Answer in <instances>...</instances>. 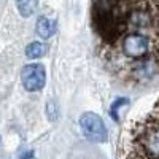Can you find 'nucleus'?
<instances>
[{"mask_svg": "<svg viewBox=\"0 0 159 159\" xmlns=\"http://www.w3.org/2000/svg\"><path fill=\"white\" fill-rule=\"evenodd\" d=\"M129 11L127 0H94L92 21L105 42L113 43L129 30Z\"/></svg>", "mask_w": 159, "mask_h": 159, "instance_id": "nucleus-1", "label": "nucleus"}, {"mask_svg": "<svg viewBox=\"0 0 159 159\" xmlns=\"http://www.w3.org/2000/svg\"><path fill=\"white\" fill-rule=\"evenodd\" d=\"M123 51L130 59L148 57L151 51V40L140 32H130L123 38Z\"/></svg>", "mask_w": 159, "mask_h": 159, "instance_id": "nucleus-2", "label": "nucleus"}, {"mask_svg": "<svg viewBox=\"0 0 159 159\" xmlns=\"http://www.w3.org/2000/svg\"><path fill=\"white\" fill-rule=\"evenodd\" d=\"M80 127H81L83 135L91 142L100 143V142H105L108 137V132H107V127H105L103 119L96 113L81 115V118H80Z\"/></svg>", "mask_w": 159, "mask_h": 159, "instance_id": "nucleus-3", "label": "nucleus"}, {"mask_svg": "<svg viewBox=\"0 0 159 159\" xmlns=\"http://www.w3.org/2000/svg\"><path fill=\"white\" fill-rule=\"evenodd\" d=\"M157 73H159V57L156 54L154 57L148 56L143 59H135L130 64L127 76L135 80V81H148Z\"/></svg>", "mask_w": 159, "mask_h": 159, "instance_id": "nucleus-4", "label": "nucleus"}, {"mask_svg": "<svg viewBox=\"0 0 159 159\" xmlns=\"http://www.w3.org/2000/svg\"><path fill=\"white\" fill-rule=\"evenodd\" d=\"M21 80H22V86L27 89L29 92L40 91L45 86L46 81V72L42 64H29L25 65L21 72Z\"/></svg>", "mask_w": 159, "mask_h": 159, "instance_id": "nucleus-5", "label": "nucleus"}, {"mask_svg": "<svg viewBox=\"0 0 159 159\" xmlns=\"http://www.w3.org/2000/svg\"><path fill=\"white\" fill-rule=\"evenodd\" d=\"M38 37L42 38H49L56 34V21L54 19H49L46 16H42L38 18L37 21V27H35Z\"/></svg>", "mask_w": 159, "mask_h": 159, "instance_id": "nucleus-6", "label": "nucleus"}, {"mask_svg": "<svg viewBox=\"0 0 159 159\" xmlns=\"http://www.w3.org/2000/svg\"><path fill=\"white\" fill-rule=\"evenodd\" d=\"M16 7L21 13V16L29 18L37 11L38 7V0H16Z\"/></svg>", "mask_w": 159, "mask_h": 159, "instance_id": "nucleus-7", "label": "nucleus"}, {"mask_svg": "<svg viewBox=\"0 0 159 159\" xmlns=\"http://www.w3.org/2000/svg\"><path fill=\"white\" fill-rule=\"evenodd\" d=\"M45 54H46V46L40 42H34L25 48V56L29 59H38V57H43Z\"/></svg>", "mask_w": 159, "mask_h": 159, "instance_id": "nucleus-8", "label": "nucleus"}, {"mask_svg": "<svg viewBox=\"0 0 159 159\" xmlns=\"http://www.w3.org/2000/svg\"><path fill=\"white\" fill-rule=\"evenodd\" d=\"M127 102H129L127 99H118V100L111 105L110 115H111V118L115 119V121H119V108H121V107H126Z\"/></svg>", "mask_w": 159, "mask_h": 159, "instance_id": "nucleus-9", "label": "nucleus"}, {"mask_svg": "<svg viewBox=\"0 0 159 159\" xmlns=\"http://www.w3.org/2000/svg\"><path fill=\"white\" fill-rule=\"evenodd\" d=\"M46 111H48V118L51 119V121L57 119L59 111H57V105H56L54 100H49V102H48V105H46Z\"/></svg>", "mask_w": 159, "mask_h": 159, "instance_id": "nucleus-10", "label": "nucleus"}, {"mask_svg": "<svg viewBox=\"0 0 159 159\" xmlns=\"http://www.w3.org/2000/svg\"><path fill=\"white\" fill-rule=\"evenodd\" d=\"M18 159H34V151H32V150L22 151V153L18 156Z\"/></svg>", "mask_w": 159, "mask_h": 159, "instance_id": "nucleus-11", "label": "nucleus"}, {"mask_svg": "<svg viewBox=\"0 0 159 159\" xmlns=\"http://www.w3.org/2000/svg\"><path fill=\"white\" fill-rule=\"evenodd\" d=\"M154 22H156V27H157V30H159V8L154 10Z\"/></svg>", "mask_w": 159, "mask_h": 159, "instance_id": "nucleus-12", "label": "nucleus"}, {"mask_svg": "<svg viewBox=\"0 0 159 159\" xmlns=\"http://www.w3.org/2000/svg\"><path fill=\"white\" fill-rule=\"evenodd\" d=\"M153 111H154L156 115H159V100H157V103H156V107L153 108Z\"/></svg>", "mask_w": 159, "mask_h": 159, "instance_id": "nucleus-13", "label": "nucleus"}]
</instances>
